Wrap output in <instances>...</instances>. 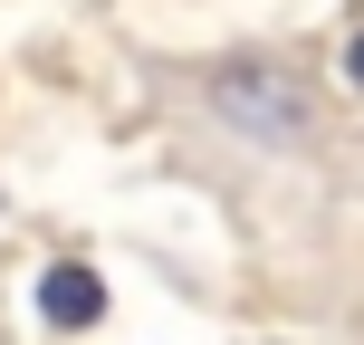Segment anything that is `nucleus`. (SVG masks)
<instances>
[{
	"label": "nucleus",
	"mask_w": 364,
	"mask_h": 345,
	"mask_svg": "<svg viewBox=\"0 0 364 345\" xmlns=\"http://www.w3.org/2000/svg\"><path fill=\"white\" fill-rule=\"evenodd\" d=\"M211 115L240 144H269V154H297L316 134V96L297 87L288 68H269V58H230V68L211 77Z\"/></svg>",
	"instance_id": "nucleus-1"
},
{
	"label": "nucleus",
	"mask_w": 364,
	"mask_h": 345,
	"mask_svg": "<svg viewBox=\"0 0 364 345\" xmlns=\"http://www.w3.org/2000/svg\"><path fill=\"white\" fill-rule=\"evenodd\" d=\"M96 317H106V278H96L87 259H48V269H38V327L87 336Z\"/></svg>",
	"instance_id": "nucleus-2"
},
{
	"label": "nucleus",
	"mask_w": 364,
	"mask_h": 345,
	"mask_svg": "<svg viewBox=\"0 0 364 345\" xmlns=\"http://www.w3.org/2000/svg\"><path fill=\"white\" fill-rule=\"evenodd\" d=\"M346 77H355V87H364V29L346 38Z\"/></svg>",
	"instance_id": "nucleus-3"
}]
</instances>
